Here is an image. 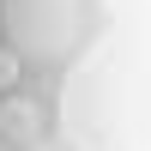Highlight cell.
<instances>
[{
  "mask_svg": "<svg viewBox=\"0 0 151 151\" xmlns=\"http://www.w3.org/2000/svg\"><path fill=\"white\" fill-rule=\"evenodd\" d=\"M36 139V109L30 103H0V145H30Z\"/></svg>",
  "mask_w": 151,
  "mask_h": 151,
  "instance_id": "cell-1",
  "label": "cell"
},
{
  "mask_svg": "<svg viewBox=\"0 0 151 151\" xmlns=\"http://www.w3.org/2000/svg\"><path fill=\"white\" fill-rule=\"evenodd\" d=\"M12 79H18V60H12V55H0V91H6Z\"/></svg>",
  "mask_w": 151,
  "mask_h": 151,
  "instance_id": "cell-2",
  "label": "cell"
},
{
  "mask_svg": "<svg viewBox=\"0 0 151 151\" xmlns=\"http://www.w3.org/2000/svg\"><path fill=\"white\" fill-rule=\"evenodd\" d=\"M0 151H6V145H0Z\"/></svg>",
  "mask_w": 151,
  "mask_h": 151,
  "instance_id": "cell-3",
  "label": "cell"
}]
</instances>
